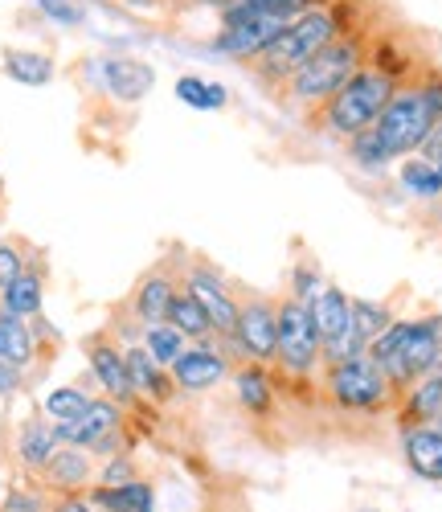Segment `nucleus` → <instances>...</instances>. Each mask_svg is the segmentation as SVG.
<instances>
[{
    "label": "nucleus",
    "mask_w": 442,
    "mask_h": 512,
    "mask_svg": "<svg viewBox=\"0 0 442 512\" xmlns=\"http://www.w3.org/2000/svg\"><path fill=\"white\" fill-rule=\"evenodd\" d=\"M438 418H442V365L434 373L418 377L393 406L397 431H406V426H426V422H438Z\"/></svg>",
    "instance_id": "18"
},
{
    "label": "nucleus",
    "mask_w": 442,
    "mask_h": 512,
    "mask_svg": "<svg viewBox=\"0 0 442 512\" xmlns=\"http://www.w3.org/2000/svg\"><path fill=\"white\" fill-rule=\"evenodd\" d=\"M21 386H25V369H17L13 361L0 357V398L21 394Z\"/></svg>",
    "instance_id": "37"
},
{
    "label": "nucleus",
    "mask_w": 442,
    "mask_h": 512,
    "mask_svg": "<svg viewBox=\"0 0 442 512\" xmlns=\"http://www.w3.org/2000/svg\"><path fill=\"white\" fill-rule=\"evenodd\" d=\"M0 447H5V418H0Z\"/></svg>",
    "instance_id": "43"
},
{
    "label": "nucleus",
    "mask_w": 442,
    "mask_h": 512,
    "mask_svg": "<svg viewBox=\"0 0 442 512\" xmlns=\"http://www.w3.org/2000/svg\"><path fill=\"white\" fill-rule=\"evenodd\" d=\"M95 508H107V512H156V484L152 480H127L119 488H103V484H91L86 492Z\"/></svg>",
    "instance_id": "22"
},
{
    "label": "nucleus",
    "mask_w": 442,
    "mask_h": 512,
    "mask_svg": "<svg viewBox=\"0 0 442 512\" xmlns=\"http://www.w3.org/2000/svg\"><path fill=\"white\" fill-rule=\"evenodd\" d=\"M328 0H221V25L238 21H295L312 9H324Z\"/></svg>",
    "instance_id": "20"
},
{
    "label": "nucleus",
    "mask_w": 442,
    "mask_h": 512,
    "mask_svg": "<svg viewBox=\"0 0 442 512\" xmlns=\"http://www.w3.org/2000/svg\"><path fill=\"white\" fill-rule=\"evenodd\" d=\"M95 472H99V463H95L91 451H82V447H58L54 459L46 463V472L37 476V484L46 488L50 496H82V492H91Z\"/></svg>",
    "instance_id": "13"
},
{
    "label": "nucleus",
    "mask_w": 442,
    "mask_h": 512,
    "mask_svg": "<svg viewBox=\"0 0 442 512\" xmlns=\"http://www.w3.org/2000/svg\"><path fill=\"white\" fill-rule=\"evenodd\" d=\"M41 345H37V324L33 320H21V316H9L0 312V357L13 361L17 369H29L37 361Z\"/></svg>",
    "instance_id": "24"
},
{
    "label": "nucleus",
    "mask_w": 442,
    "mask_h": 512,
    "mask_svg": "<svg viewBox=\"0 0 442 512\" xmlns=\"http://www.w3.org/2000/svg\"><path fill=\"white\" fill-rule=\"evenodd\" d=\"M25 267H29V250H25V242H17V238H5V242H0V291H5Z\"/></svg>",
    "instance_id": "35"
},
{
    "label": "nucleus",
    "mask_w": 442,
    "mask_h": 512,
    "mask_svg": "<svg viewBox=\"0 0 442 512\" xmlns=\"http://www.w3.org/2000/svg\"><path fill=\"white\" fill-rule=\"evenodd\" d=\"M140 345L148 349V357H152L156 365L172 369V365H176V357H181V353L189 349V340H185V332H176L168 320H160V324H148V328L140 332Z\"/></svg>",
    "instance_id": "29"
},
{
    "label": "nucleus",
    "mask_w": 442,
    "mask_h": 512,
    "mask_svg": "<svg viewBox=\"0 0 442 512\" xmlns=\"http://www.w3.org/2000/svg\"><path fill=\"white\" fill-rule=\"evenodd\" d=\"M434 218H438V222H442V197H438V201H434Z\"/></svg>",
    "instance_id": "42"
},
{
    "label": "nucleus",
    "mask_w": 442,
    "mask_h": 512,
    "mask_svg": "<svg viewBox=\"0 0 442 512\" xmlns=\"http://www.w3.org/2000/svg\"><path fill=\"white\" fill-rule=\"evenodd\" d=\"M422 156H426V160H434V164L442 168V123H438V132H434V136L422 144Z\"/></svg>",
    "instance_id": "39"
},
{
    "label": "nucleus",
    "mask_w": 442,
    "mask_h": 512,
    "mask_svg": "<svg viewBox=\"0 0 442 512\" xmlns=\"http://www.w3.org/2000/svg\"><path fill=\"white\" fill-rule=\"evenodd\" d=\"M348 308H352V328H357V336L365 340V349H369V340H377V336L397 320V316H393V304L361 300V295H352Z\"/></svg>",
    "instance_id": "31"
},
{
    "label": "nucleus",
    "mask_w": 442,
    "mask_h": 512,
    "mask_svg": "<svg viewBox=\"0 0 442 512\" xmlns=\"http://www.w3.org/2000/svg\"><path fill=\"white\" fill-rule=\"evenodd\" d=\"M5 492H9V488H5V476H0V512H5Z\"/></svg>",
    "instance_id": "40"
},
{
    "label": "nucleus",
    "mask_w": 442,
    "mask_h": 512,
    "mask_svg": "<svg viewBox=\"0 0 442 512\" xmlns=\"http://www.w3.org/2000/svg\"><path fill=\"white\" fill-rule=\"evenodd\" d=\"M176 332H185V340L193 345V340H209L213 336V324H209V316L201 312V304L189 295V287H185V279H181V287H176V295H172V304H168V316H164Z\"/></svg>",
    "instance_id": "27"
},
{
    "label": "nucleus",
    "mask_w": 442,
    "mask_h": 512,
    "mask_svg": "<svg viewBox=\"0 0 442 512\" xmlns=\"http://www.w3.org/2000/svg\"><path fill=\"white\" fill-rule=\"evenodd\" d=\"M176 99L193 111H221L230 103V91L221 87V82H209V78H197V74H181L176 78Z\"/></svg>",
    "instance_id": "28"
},
{
    "label": "nucleus",
    "mask_w": 442,
    "mask_h": 512,
    "mask_svg": "<svg viewBox=\"0 0 442 512\" xmlns=\"http://www.w3.org/2000/svg\"><path fill=\"white\" fill-rule=\"evenodd\" d=\"M369 46H373V41L361 29L336 37L332 46H324L312 62H303L295 74H287L279 82V87H283V103L291 111H299V115L316 111L320 103H328L344 87V82L369 62Z\"/></svg>",
    "instance_id": "5"
},
{
    "label": "nucleus",
    "mask_w": 442,
    "mask_h": 512,
    "mask_svg": "<svg viewBox=\"0 0 442 512\" xmlns=\"http://www.w3.org/2000/svg\"><path fill=\"white\" fill-rule=\"evenodd\" d=\"M168 373H172L176 394H209V390L230 381L234 357L226 353V345H221V336H209V340H193Z\"/></svg>",
    "instance_id": "9"
},
{
    "label": "nucleus",
    "mask_w": 442,
    "mask_h": 512,
    "mask_svg": "<svg viewBox=\"0 0 442 512\" xmlns=\"http://www.w3.org/2000/svg\"><path fill=\"white\" fill-rule=\"evenodd\" d=\"M434 426H442V418H438V422H434Z\"/></svg>",
    "instance_id": "45"
},
{
    "label": "nucleus",
    "mask_w": 442,
    "mask_h": 512,
    "mask_svg": "<svg viewBox=\"0 0 442 512\" xmlns=\"http://www.w3.org/2000/svg\"><path fill=\"white\" fill-rule=\"evenodd\" d=\"M99 74H103L107 95L119 103H140L156 87V70L148 62H136V58H103Z\"/></svg>",
    "instance_id": "19"
},
{
    "label": "nucleus",
    "mask_w": 442,
    "mask_h": 512,
    "mask_svg": "<svg viewBox=\"0 0 442 512\" xmlns=\"http://www.w3.org/2000/svg\"><path fill=\"white\" fill-rule=\"evenodd\" d=\"M397 185H402L414 201L434 205L442 197V168L434 160H426L422 152H414L406 160H397Z\"/></svg>",
    "instance_id": "25"
},
{
    "label": "nucleus",
    "mask_w": 442,
    "mask_h": 512,
    "mask_svg": "<svg viewBox=\"0 0 442 512\" xmlns=\"http://www.w3.org/2000/svg\"><path fill=\"white\" fill-rule=\"evenodd\" d=\"M185 287L201 304V312L209 316L213 336H230L234 324H238V287L221 275L209 259H201V254H193V259L185 263Z\"/></svg>",
    "instance_id": "8"
},
{
    "label": "nucleus",
    "mask_w": 442,
    "mask_h": 512,
    "mask_svg": "<svg viewBox=\"0 0 442 512\" xmlns=\"http://www.w3.org/2000/svg\"><path fill=\"white\" fill-rule=\"evenodd\" d=\"M50 512H95V504L86 500V492L82 496H54Z\"/></svg>",
    "instance_id": "38"
},
{
    "label": "nucleus",
    "mask_w": 442,
    "mask_h": 512,
    "mask_svg": "<svg viewBox=\"0 0 442 512\" xmlns=\"http://www.w3.org/2000/svg\"><path fill=\"white\" fill-rule=\"evenodd\" d=\"M37 9L46 13L50 21H58V25H82L86 21L78 0H37Z\"/></svg>",
    "instance_id": "36"
},
{
    "label": "nucleus",
    "mask_w": 442,
    "mask_h": 512,
    "mask_svg": "<svg viewBox=\"0 0 442 512\" xmlns=\"http://www.w3.org/2000/svg\"><path fill=\"white\" fill-rule=\"evenodd\" d=\"M91 402H95V394L86 386H58L46 394V402H41V414H46L54 426H66V422L82 418Z\"/></svg>",
    "instance_id": "30"
},
{
    "label": "nucleus",
    "mask_w": 442,
    "mask_h": 512,
    "mask_svg": "<svg viewBox=\"0 0 442 512\" xmlns=\"http://www.w3.org/2000/svg\"><path fill=\"white\" fill-rule=\"evenodd\" d=\"M0 70H5L13 82H21V87H46L58 66H54L50 54H41V50H5Z\"/></svg>",
    "instance_id": "26"
},
{
    "label": "nucleus",
    "mask_w": 442,
    "mask_h": 512,
    "mask_svg": "<svg viewBox=\"0 0 442 512\" xmlns=\"http://www.w3.org/2000/svg\"><path fill=\"white\" fill-rule=\"evenodd\" d=\"M230 386H234V398L238 406L254 418V422H271L279 414V398H283V386H279V373L275 365H254V361H238L234 373H230Z\"/></svg>",
    "instance_id": "12"
},
{
    "label": "nucleus",
    "mask_w": 442,
    "mask_h": 512,
    "mask_svg": "<svg viewBox=\"0 0 442 512\" xmlns=\"http://www.w3.org/2000/svg\"><path fill=\"white\" fill-rule=\"evenodd\" d=\"M438 123H442V115L430 103L426 87L418 78H410L397 87V95L389 99V107L377 115V123L369 132L348 140V160L369 168V173H381V168H389L393 160H406V156L422 152V144L438 132Z\"/></svg>",
    "instance_id": "1"
},
{
    "label": "nucleus",
    "mask_w": 442,
    "mask_h": 512,
    "mask_svg": "<svg viewBox=\"0 0 442 512\" xmlns=\"http://www.w3.org/2000/svg\"><path fill=\"white\" fill-rule=\"evenodd\" d=\"M324 291V275H320V263L312 259V254H299L295 259V267H291V287H287V295L295 304H312L316 295Z\"/></svg>",
    "instance_id": "32"
},
{
    "label": "nucleus",
    "mask_w": 442,
    "mask_h": 512,
    "mask_svg": "<svg viewBox=\"0 0 442 512\" xmlns=\"http://www.w3.org/2000/svg\"><path fill=\"white\" fill-rule=\"evenodd\" d=\"M58 447H62V439L54 431V422L37 410V414H29L17 426V435H13V463L25 472V480H37L41 472H46V463L54 459Z\"/></svg>",
    "instance_id": "14"
},
{
    "label": "nucleus",
    "mask_w": 442,
    "mask_h": 512,
    "mask_svg": "<svg viewBox=\"0 0 442 512\" xmlns=\"http://www.w3.org/2000/svg\"><path fill=\"white\" fill-rule=\"evenodd\" d=\"M352 512H385V508H373V504H361V508H352Z\"/></svg>",
    "instance_id": "41"
},
{
    "label": "nucleus",
    "mask_w": 442,
    "mask_h": 512,
    "mask_svg": "<svg viewBox=\"0 0 442 512\" xmlns=\"http://www.w3.org/2000/svg\"><path fill=\"white\" fill-rule=\"evenodd\" d=\"M365 357L385 373L393 394L402 398L418 377L442 365V316H402L393 320L377 340H369Z\"/></svg>",
    "instance_id": "2"
},
{
    "label": "nucleus",
    "mask_w": 442,
    "mask_h": 512,
    "mask_svg": "<svg viewBox=\"0 0 442 512\" xmlns=\"http://www.w3.org/2000/svg\"><path fill=\"white\" fill-rule=\"evenodd\" d=\"M397 87H402V82H397L393 74H385V70H377V66L365 62L328 103H320L316 111L303 115V127L324 132V136H336V140L348 144L352 136L369 132V127L377 123V115L389 107V99L397 95Z\"/></svg>",
    "instance_id": "4"
},
{
    "label": "nucleus",
    "mask_w": 442,
    "mask_h": 512,
    "mask_svg": "<svg viewBox=\"0 0 442 512\" xmlns=\"http://www.w3.org/2000/svg\"><path fill=\"white\" fill-rule=\"evenodd\" d=\"M275 295L262 291H238V324L230 336H221L226 353L238 361H254V365H275V349H279V316H275Z\"/></svg>",
    "instance_id": "7"
},
{
    "label": "nucleus",
    "mask_w": 442,
    "mask_h": 512,
    "mask_svg": "<svg viewBox=\"0 0 442 512\" xmlns=\"http://www.w3.org/2000/svg\"><path fill=\"white\" fill-rule=\"evenodd\" d=\"M357 13H352V5L348 0H328L324 9H312V13H303V17H295L267 50H262V58H254L250 62V70L267 82V87H279V82L287 78V74H295L303 62H312L324 46H332L336 37H344V33H352L357 29V21H352Z\"/></svg>",
    "instance_id": "3"
},
{
    "label": "nucleus",
    "mask_w": 442,
    "mask_h": 512,
    "mask_svg": "<svg viewBox=\"0 0 442 512\" xmlns=\"http://www.w3.org/2000/svg\"><path fill=\"white\" fill-rule=\"evenodd\" d=\"M0 201H5V181H0Z\"/></svg>",
    "instance_id": "44"
},
{
    "label": "nucleus",
    "mask_w": 442,
    "mask_h": 512,
    "mask_svg": "<svg viewBox=\"0 0 442 512\" xmlns=\"http://www.w3.org/2000/svg\"><path fill=\"white\" fill-rule=\"evenodd\" d=\"M123 361H127V377H131V390H136L140 402L148 406H164L176 398V386H172V373L164 365H156L148 357V349L140 345H123Z\"/></svg>",
    "instance_id": "17"
},
{
    "label": "nucleus",
    "mask_w": 442,
    "mask_h": 512,
    "mask_svg": "<svg viewBox=\"0 0 442 512\" xmlns=\"http://www.w3.org/2000/svg\"><path fill=\"white\" fill-rule=\"evenodd\" d=\"M127 480H140V467H136V459H131V451L103 459L99 472H95V484H103V488H119Z\"/></svg>",
    "instance_id": "34"
},
{
    "label": "nucleus",
    "mask_w": 442,
    "mask_h": 512,
    "mask_svg": "<svg viewBox=\"0 0 442 512\" xmlns=\"http://www.w3.org/2000/svg\"><path fill=\"white\" fill-rule=\"evenodd\" d=\"M287 25L291 21H238V25H221V33L213 37V50L250 66L254 58H262V50H267Z\"/></svg>",
    "instance_id": "16"
},
{
    "label": "nucleus",
    "mask_w": 442,
    "mask_h": 512,
    "mask_svg": "<svg viewBox=\"0 0 442 512\" xmlns=\"http://www.w3.org/2000/svg\"><path fill=\"white\" fill-rule=\"evenodd\" d=\"M50 504H54V496L37 480H25L21 488L5 492V512H50Z\"/></svg>",
    "instance_id": "33"
},
{
    "label": "nucleus",
    "mask_w": 442,
    "mask_h": 512,
    "mask_svg": "<svg viewBox=\"0 0 442 512\" xmlns=\"http://www.w3.org/2000/svg\"><path fill=\"white\" fill-rule=\"evenodd\" d=\"M320 398L328 402L332 414L344 418H389L397 406V394L385 381V373L369 361H344V365H324L320 369Z\"/></svg>",
    "instance_id": "6"
},
{
    "label": "nucleus",
    "mask_w": 442,
    "mask_h": 512,
    "mask_svg": "<svg viewBox=\"0 0 442 512\" xmlns=\"http://www.w3.org/2000/svg\"><path fill=\"white\" fill-rule=\"evenodd\" d=\"M82 353H86V365H91V381L99 386L103 398L127 406V410H136L140 398L136 390H131V377H127V361H123V345H119V336L111 328H99L82 340Z\"/></svg>",
    "instance_id": "10"
},
{
    "label": "nucleus",
    "mask_w": 442,
    "mask_h": 512,
    "mask_svg": "<svg viewBox=\"0 0 442 512\" xmlns=\"http://www.w3.org/2000/svg\"><path fill=\"white\" fill-rule=\"evenodd\" d=\"M41 304H46V263L33 254L29 267L5 291H0V312L33 320V316H41Z\"/></svg>",
    "instance_id": "21"
},
{
    "label": "nucleus",
    "mask_w": 442,
    "mask_h": 512,
    "mask_svg": "<svg viewBox=\"0 0 442 512\" xmlns=\"http://www.w3.org/2000/svg\"><path fill=\"white\" fill-rule=\"evenodd\" d=\"M185 263H189V259H185ZM185 263L176 267L172 259H164V263H156L152 271H144L140 283L131 287L127 304H123V316L136 324L140 332H144L148 324H160V320L168 316L172 295H176V287H181V279H185Z\"/></svg>",
    "instance_id": "11"
},
{
    "label": "nucleus",
    "mask_w": 442,
    "mask_h": 512,
    "mask_svg": "<svg viewBox=\"0 0 442 512\" xmlns=\"http://www.w3.org/2000/svg\"><path fill=\"white\" fill-rule=\"evenodd\" d=\"M397 447H402V463L414 480L442 484V426H406L397 431Z\"/></svg>",
    "instance_id": "15"
},
{
    "label": "nucleus",
    "mask_w": 442,
    "mask_h": 512,
    "mask_svg": "<svg viewBox=\"0 0 442 512\" xmlns=\"http://www.w3.org/2000/svg\"><path fill=\"white\" fill-rule=\"evenodd\" d=\"M348 300H352L348 291H340L336 283H324V291L316 295L312 304H307V312H312V324H316V332H320L324 345H328V340H336V336L352 324V308H348Z\"/></svg>",
    "instance_id": "23"
}]
</instances>
